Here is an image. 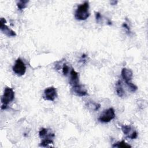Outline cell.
<instances>
[{
    "label": "cell",
    "instance_id": "obj_9",
    "mask_svg": "<svg viewBox=\"0 0 148 148\" xmlns=\"http://www.w3.org/2000/svg\"><path fill=\"white\" fill-rule=\"evenodd\" d=\"M121 75L123 79L125 80V83L131 82L133 76L132 71L130 69H127L125 68H124L122 69L121 72Z\"/></svg>",
    "mask_w": 148,
    "mask_h": 148
},
{
    "label": "cell",
    "instance_id": "obj_7",
    "mask_svg": "<svg viewBox=\"0 0 148 148\" xmlns=\"http://www.w3.org/2000/svg\"><path fill=\"white\" fill-rule=\"evenodd\" d=\"M6 23V21L5 18L2 17L1 18L0 20V24H1V27L0 29L1 31L5 34L6 35L8 36H16V34L14 31H13L12 29H10L6 24L5 23Z\"/></svg>",
    "mask_w": 148,
    "mask_h": 148
},
{
    "label": "cell",
    "instance_id": "obj_14",
    "mask_svg": "<svg viewBox=\"0 0 148 148\" xmlns=\"http://www.w3.org/2000/svg\"><path fill=\"white\" fill-rule=\"evenodd\" d=\"M113 147H123V148H127V147H131V146L125 142L124 140H122L121 142H118L114 144L112 146Z\"/></svg>",
    "mask_w": 148,
    "mask_h": 148
},
{
    "label": "cell",
    "instance_id": "obj_8",
    "mask_svg": "<svg viewBox=\"0 0 148 148\" xmlns=\"http://www.w3.org/2000/svg\"><path fill=\"white\" fill-rule=\"evenodd\" d=\"M72 92L79 97H84L87 95V91L84 86L79 84L72 86Z\"/></svg>",
    "mask_w": 148,
    "mask_h": 148
},
{
    "label": "cell",
    "instance_id": "obj_21",
    "mask_svg": "<svg viewBox=\"0 0 148 148\" xmlns=\"http://www.w3.org/2000/svg\"><path fill=\"white\" fill-rule=\"evenodd\" d=\"M117 3V1H111V2H110V3H111L112 5H116Z\"/></svg>",
    "mask_w": 148,
    "mask_h": 148
},
{
    "label": "cell",
    "instance_id": "obj_19",
    "mask_svg": "<svg viewBox=\"0 0 148 148\" xmlns=\"http://www.w3.org/2000/svg\"><path fill=\"white\" fill-rule=\"evenodd\" d=\"M122 27L126 30V31L127 32V33L130 34L131 33V30H130V27L128 25V24L126 23H124L122 25Z\"/></svg>",
    "mask_w": 148,
    "mask_h": 148
},
{
    "label": "cell",
    "instance_id": "obj_11",
    "mask_svg": "<svg viewBox=\"0 0 148 148\" xmlns=\"http://www.w3.org/2000/svg\"><path fill=\"white\" fill-rule=\"evenodd\" d=\"M116 91L119 97L123 98L125 96V92L123 88V83L121 80H118L116 83Z\"/></svg>",
    "mask_w": 148,
    "mask_h": 148
},
{
    "label": "cell",
    "instance_id": "obj_12",
    "mask_svg": "<svg viewBox=\"0 0 148 148\" xmlns=\"http://www.w3.org/2000/svg\"><path fill=\"white\" fill-rule=\"evenodd\" d=\"M39 135L40 138H43L46 136V138L51 139L53 137H54V134L53 133H48V129L42 128L39 131Z\"/></svg>",
    "mask_w": 148,
    "mask_h": 148
},
{
    "label": "cell",
    "instance_id": "obj_1",
    "mask_svg": "<svg viewBox=\"0 0 148 148\" xmlns=\"http://www.w3.org/2000/svg\"><path fill=\"white\" fill-rule=\"evenodd\" d=\"M89 3L88 2L85 1L77 6V8L75 13V17L76 20H85L90 16L88 12Z\"/></svg>",
    "mask_w": 148,
    "mask_h": 148
},
{
    "label": "cell",
    "instance_id": "obj_2",
    "mask_svg": "<svg viewBox=\"0 0 148 148\" xmlns=\"http://www.w3.org/2000/svg\"><path fill=\"white\" fill-rule=\"evenodd\" d=\"M14 98V92L12 88L6 87L5 88L3 95L1 98L2 102V109H5L7 108L8 105L13 101Z\"/></svg>",
    "mask_w": 148,
    "mask_h": 148
},
{
    "label": "cell",
    "instance_id": "obj_5",
    "mask_svg": "<svg viewBox=\"0 0 148 148\" xmlns=\"http://www.w3.org/2000/svg\"><path fill=\"white\" fill-rule=\"evenodd\" d=\"M57 97V90L54 87H49L44 91L43 98L46 101H54Z\"/></svg>",
    "mask_w": 148,
    "mask_h": 148
},
{
    "label": "cell",
    "instance_id": "obj_10",
    "mask_svg": "<svg viewBox=\"0 0 148 148\" xmlns=\"http://www.w3.org/2000/svg\"><path fill=\"white\" fill-rule=\"evenodd\" d=\"M71 79L69 81V83L71 86H74L79 84V77L78 73L76 72L73 69H72L70 72Z\"/></svg>",
    "mask_w": 148,
    "mask_h": 148
},
{
    "label": "cell",
    "instance_id": "obj_13",
    "mask_svg": "<svg viewBox=\"0 0 148 148\" xmlns=\"http://www.w3.org/2000/svg\"><path fill=\"white\" fill-rule=\"evenodd\" d=\"M86 106H87V108L90 109V110H98L99 108L101 106V105L99 103H95L93 101H88L87 104Z\"/></svg>",
    "mask_w": 148,
    "mask_h": 148
},
{
    "label": "cell",
    "instance_id": "obj_20",
    "mask_svg": "<svg viewBox=\"0 0 148 148\" xmlns=\"http://www.w3.org/2000/svg\"><path fill=\"white\" fill-rule=\"evenodd\" d=\"M95 18H96L97 22L99 23L100 21V20H101V18H102L101 14H100L99 12H95Z\"/></svg>",
    "mask_w": 148,
    "mask_h": 148
},
{
    "label": "cell",
    "instance_id": "obj_4",
    "mask_svg": "<svg viewBox=\"0 0 148 148\" xmlns=\"http://www.w3.org/2000/svg\"><path fill=\"white\" fill-rule=\"evenodd\" d=\"M12 69L13 72L18 76L24 75L26 72L25 65L20 58L17 59Z\"/></svg>",
    "mask_w": 148,
    "mask_h": 148
},
{
    "label": "cell",
    "instance_id": "obj_18",
    "mask_svg": "<svg viewBox=\"0 0 148 148\" xmlns=\"http://www.w3.org/2000/svg\"><path fill=\"white\" fill-rule=\"evenodd\" d=\"M69 71V66L66 64H64L63 65V66H62V73H63V75L64 76H66L68 74Z\"/></svg>",
    "mask_w": 148,
    "mask_h": 148
},
{
    "label": "cell",
    "instance_id": "obj_16",
    "mask_svg": "<svg viewBox=\"0 0 148 148\" xmlns=\"http://www.w3.org/2000/svg\"><path fill=\"white\" fill-rule=\"evenodd\" d=\"M53 144V142L51 139L50 138H45L44 139L42 142L40 143L39 146H42V147H47L50 145Z\"/></svg>",
    "mask_w": 148,
    "mask_h": 148
},
{
    "label": "cell",
    "instance_id": "obj_17",
    "mask_svg": "<svg viewBox=\"0 0 148 148\" xmlns=\"http://www.w3.org/2000/svg\"><path fill=\"white\" fill-rule=\"evenodd\" d=\"M125 83L127 84V86L128 87V88L130 89V90L132 92H135L138 90V87L135 84L132 83L131 82H126Z\"/></svg>",
    "mask_w": 148,
    "mask_h": 148
},
{
    "label": "cell",
    "instance_id": "obj_6",
    "mask_svg": "<svg viewBox=\"0 0 148 148\" xmlns=\"http://www.w3.org/2000/svg\"><path fill=\"white\" fill-rule=\"evenodd\" d=\"M121 128L124 134L128 138L134 139L138 137L137 132L135 130H133L131 125H122L121 126Z\"/></svg>",
    "mask_w": 148,
    "mask_h": 148
},
{
    "label": "cell",
    "instance_id": "obj_3",
    "mask_svg": "<svg viewBox=\"0 0 148 148\" xmlns=\"http://www.w3.org/2000/svg\"><path fill=\"white\" fill-rule=\"evenodd\" d=\"M115 117L114 110L112 108H110L104 110L99 116L98 120L102 123H108Z\"/></svg>",
    "mask_w": 148,
    "mask_h": 148
},
{
    "label": "cell",
    "instance_id": "obj_15",
    "mask_svg": "<svg viewBox=\"0 0 148 148\" xmlns=\"http://www.w3.org/2000/svg\"><path fill=\"white\" fill-rule=\"evenodd\" d=\"M28 2L29 1L27 0H21V1H18L17 2V6L18 9L20 10L25 9L27 7V3H28Z\"/></svg>",
    "mask_w": 148,
    "mask_h": 148
}]
</instances>
